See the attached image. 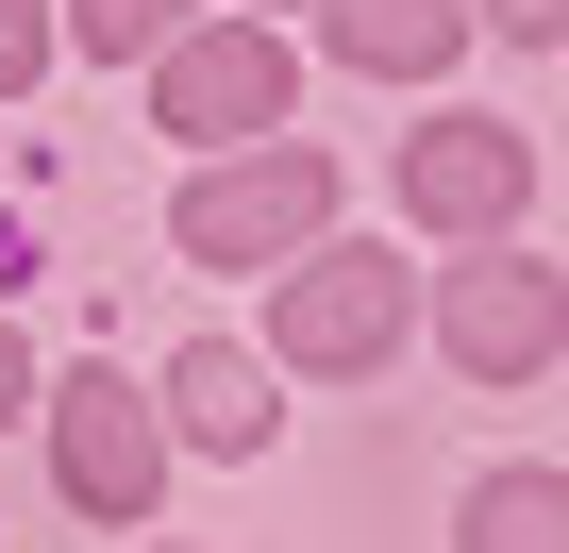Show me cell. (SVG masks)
Instances as JSON below:
<instances>
[{"label":"cell","instance_id":"obj_1","mask_svg":"<svg viewBox=\"0 0 569 553\" xmlns=\"http://www.w3.org/2000/svg\"><path fill=\"white\" fill-rule=\"evenodd\" d=\"M419 319V268L369 251V235H302V268H284V303H268V353L284 369H386Z\"/></svg>","mask_w":569,"mask_h":553},{"label":"cell","instance_id":"obj_2","mask_svg":"<svg viewBox=\"0 0 569 553\" xmlns=\"http://www.w3.org/2000/svg\"><path fill=\"white\" fill-rule=\"evenodd\" d=\"M302 235H336V151H302V135H268V151L184 185V251L201 268H284Z\"/></svg>","mask_w":569,"mask_h":553},{"label":"cell","instance_id":"obj_3","mask_svg":"<svg viewBox=\"0 0 569 553\" xmlns=\"http://www.w3.org/2000/svg\"><path fill=\"white\" fill-rule=\"evenodd\" d=\"M51 470H68V503H84V520H151V470H168V419H151V386H118V369H68V386H51Z\"/></svg>","mask_w":569,"mask_h":553},{"label":"cell","instance_id":"obj_4","mask_svg":"<svg viewBox=\"0 0 569 553\" xmlns=\"http://www.w3.org/2000/svg\"><path fill=\"white\" fill-rule=\"evenodd\" d=\"M436 319H452V369H469V386H536V369L569 353V286H552L536 251L452 268V303H436Z\"/></svg>","mask_w":569,"mask_h":553},{"label":"cell","instance_id":"obj_5","mask_svg":"<svg viewBox=\"0 0 569 553\" xmlns=\"http://www.w3.org/2000/svg\"><path fill=\"white\" fill-rule=\"evenodd\" d=\"M151 118H168V135H201V151H218V135H268V118H284V34H251V18H234V34L151 51Z\"/></svg>","mask_w":569,"mask_h":553},{"label":"cell","instance_id":"obj_6","mask_svg":"<svg viewBox=\"0 0 569 553\" xmlns=\"http://www.w3.org/2000/svg\"><path fill=\"white\" fill-rule=\"evenodd\" d=\"M519 185H536V151H519L502 118H436V135H402V201H419L436 235H502Z\"/></svg>","mask_w":569,"mask_h":553},{"label":"cell","instance_id":"obj_7","mask_svg":"<svg viewBox=\"0 0 569 553\" xmlns=\"http://www.w3.org/2000/svg\"><path fill=\"white\" fill-rule=\"evenodd\" d=\"M452 34H469V0H319V51L336 68H386V85L452 68Z\"/></svg>","mask_w":569,"mask_h":553},{"label":"cell","instance_id":"obj_8","mask_svg":"<svg viewBox=\"0 0 569 553\" xmlns=\"http://www.w3.org/2000/svg\"><path fill=\"white\" fill-rule=\"evenodd\" d=\"M168 403H184V436H201V453H268V369H251V353H184V386H168Z\"/></svg>","mask_w":569,"mask_h":553},{"label":"cell","instance_id":"obj_9","mask_svg":"<svg viewBox=\"0 0 569 553\" xmlns=\"http://www.w3.org/2000/svg\"><path fill=\"white\" fill-rule=\"evenodd\" d=\"M469 553H569V470H486L469 486Z\"/></svg>","mask_w":569,"mask_h":553},{"label":"cell","instance_id":"obj_10","mask_svg":"<svg viewBox=\"0 0 569 553\" xmlns=\"http://www.w3.org/2000/svg\"><path fill=\"white\" fill-rule=\"evenodd\" d=\"M168 18H184V0H68L84 51H168Z\"/></svg>","mask_w":569,"mask_h":553},{"label":"cell","instance_id":"obj_11","mask_svg":"<svg viewBox=\"0 0 569 553\" xmlns=\"http://www.w3.org/2000/svg\"><path fill=\"white\" fill-rule=\"evenodd\" d=\"M51 68V0H0V85H34Z\"/></svg>","mask_w":569,"mask_h":553},{"label":"cell","instance_id":"obj_12","mask_svg":"<svg viewBox=\"0 0 569 553\" xmlns=\"http://www.w3.org/2000/svg\"><path fill=\"white\" fill-rule=\"evenodd\" d=\"M486 18H502V34H569V0H486Z\"/></svg>","mask_w":569,"mask_h":553},{"label":"cell","instance_id":"obj_13","mask_svg":"<svg viewBox=\"0 0 569 553\" xmlns=\"http://www.w3.org/2000/svg\"><path fill=\"white\" fill-rule=\"evenodd\" d=\"M18 403H34V353H18V336H0V419H18Z\"/></svg>","mask_w":569,"mask_h":553}]
</instances>
